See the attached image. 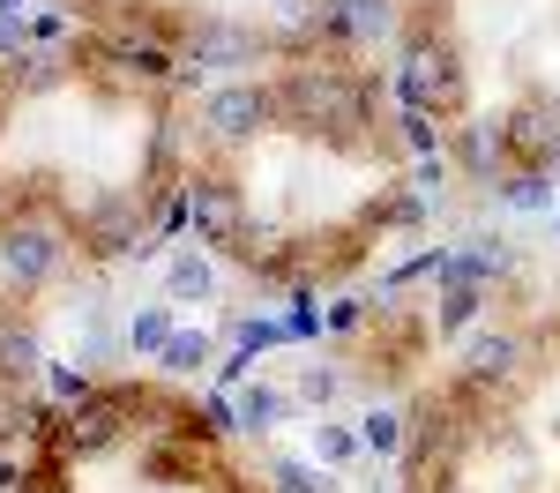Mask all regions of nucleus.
Listing matches in <instances>:
<instances>
[{
  "instance_id": "1",
  "label": "nucleus",
  "mask_w": 560,
  "mask_h": 493,
  "mask_svg": "<svg viewBox=\"0 0 560 493\" xmlns=\"http://www.w3.org/2000/svg\"><path fill=\"white\" fill-rule=\"evenodd\" d=\"M277 105L300 134H329L345 150H366V83L337 68V60H300L284 83H277Z\"/></svg>"
},
{
  "instance_id": "2",
  "label": "nucleus",
  "mask_w": 560,
  "mask_h": 493,
  "mask_svg": "<svg viewBox=\"0 0 560 493\" xmlns=\"http://www.w3.org/2000/svg\"><path fill=\"white\" fill-rule=\"evenodd\" d=\"M396 97L411 113H433V120H456L464 113V52L441 31H411L404 52H396Z\"/></svg>"
},
{
  "instance_id": "3",
  "label": "nucleus",
  "mask_w": 560,
  "mask_h": 493,
  "mask_svg": "<svg viewBox=\"0 0 560 493\" xmlns=\"http://www.w3.org/2000/svg\"><path fill=\"white\" fill-rule=\"evenodd\" d=\"M269 52H277L269 31L240 23V15H210V23H195V31H187L179 68H187V75H240V68H261Z\"/></svg>"
},
{
  "instance_id": "4",
  "label": "nucleus",
  "mask_w": 560,
  "mask_h": 493,
  "mask_svg": "<svg viewBox=\"0 0 560 493\" xmlns=\"http://www.w3.org/2000/svg\"><path fill=\"white\" fill-rule=\"evenodd\" d=\"M75 232H83V255H150L142 247V232H150V195H128V187H105V195H90L83 218H75Z\"/></svg>"
},
{
  "instance_id": "5",
  "label": "nucleus",
  "mask_w": 560,
  "mask_h": 493,
  "mask_svg": "<svg viewBox=\"0 0 560 493\" xmlns=\"http://www.w3.org/2000/svg\"><path fill=\"white\" fill-rule=\"evenodd\" d=\"M284 120V105H277V83H217L202 97V128L217 142H255Z\"/></svg>"
},
{
  "instance_id": "6",
  "label": "nucleus",
  "mask_w": 560,
  "mask_h": 493,
  "mask_svg": "<svg viewBox=\"0 0 560 493\" xmlns=\"http://www.w3.org/2000/svg\"><path fill=\"white\" fill-rule=\"evenodd\" d=\"M135 397H142L135 382H113V389L97 382V389H90V397L75 403V411H68V426H60V442L75 448V456H105V448H113L120 434H128V419H135Z\"/></svg>"
},
{
  "instance_id": "7",
  "label": "nucleus",
  "mask_w": 560,
  "mask_h": 493,
  "mask_svg": "<svg viewBox=\"0 0 560 493\" xmlns=\"http://www.w3.org/2000/svg\"><path fill=\"white\" fill-rule=\"evenodd\" d=\"M60 262H68V239H60V232H52L45 218L0 224V277H8V284L38 292L45 277H60Z\"/></svg>"
},
{
  "instance_id": "8",
  "label": "nucleus",
  "mask_w": 560,
  "mask_h": 493,
  "mask_svg": "<svg viewBox=\"0 0 560 493\" xmlns=\"http://www.w3.org/2000/svg\"><path fill=\"white\" fill-rule=\"evenodd\" d=\"M187 218L202 232V247H240L247 239V195L224 173H187Z\"/></svg>"
},
{
  "instance_id": "9",
  "label": "nucleus",
  "mask_w": 560,
  "mask_h": 493,
  "mask_svg": "<svg viewBox=\"0 0 560 493\" xmlns=\"http://www.w3.org/2000/svg\"><path fill=\"white\" fill-rule=\"evenodd\" d=\"M501 120H509V165H516V173H546V165H560V105L523 97L516 113H501Z\"/></svg>"
},
{
  "instance_id": "10",
  "label": "nucleus",
  "mask_w": 560,
  "mask_h": 493,
  "mask_svg": "<svg viewBox=\"0 0 560 493\" xmlns=\"http://www.w3.org/2000/svg\"><path fill=\"white\" fill-rule=\"evenodd\" d=\"M83 60H97V68H120V75H142V83H165V75H179V52H165L158 38H128V31L90 38L83 52H75V68H83Z\"/></svg>"
},
{
  "instance_id": "11",
  "label": "nucleus",
  "mask_w": 560,
  "mask_h": 493,
  "mask_svg": "<svg viewBox=\"0 0 560 493\" xmlns=\"http://www.w3.org/2000/svg\"><path fill=\"white\" fill-rule=\"evenodd\" d=\"M516 374H523V337H509V329H486V337H471L464 344V382L471 389H516Z\"/></svg>"
},
{
  "instance_id": "12",
  "label": "nucleus",
  "mask_w": 560,
  "mask_h": 493,
  "mask_svg": "<svg viewBox=\"0 0 560 493\" xmlns=\"http://www.w3.org/2000/svg\"><path fill=\"white\" fill-rule=\"evenodd\" d=\"M448 157H456L471 179H501V165H509V120H501V113H478V120H464Z\"/></svg>"
},
{
  "instance_id": "13",
  "label": "nucleus",
  "mask_w": 560,
  "mask_h": 493,
  "mask_svg": "<svg viewBox=\"0 0 560 493\" xmlns=\"http://www.w3.org/2000/svg\"><path fill=\"white\" fill-rule=\"evenodd\" d=\"M179 434H158L142 448V479L150 486H202V448H173Z\"/></svg>"
},
{
  "instance_id": "14",
  "label": "nucleus",
  "mask_w": 560,
  "mask_h": 493,
  "mask_svg": "<svg viewBox=\"0 0 560 493\" xmlns=\"http://www.w3.org/2000/svg\"><path fill=\"white\" fill-rule=\"evenodd\" d=\"M45 374V352H38V337L31 329H0V389H23V382H38Z\"/></svg>"
},
{
  "instance_id": "15",
  "label": "nucleus",
  "mask_w": 560,
  "mask_h": 493,
  "mask_svg": "<svg viewBox=\"0 0 560 493\" xmlns=\"http://www.w3.org/2000/svg\"><path fill=\"white\" fill-rule=\"evenodd\" d=\"M165 292H173L179 307L210 300V292H217V269H210V255H202V247H179V255H173V269H165Z\"/></svg>"
},
{
  "instance_id": "16",
  "label": "nucleus",
  "mask_w": 560,
  "mask_h": 493,
  "mask_svg": "<svg viewBox=\"0 0 560 493\" xmlns=\"http://www.w3.org/2000/svg\"><path fill=\"white\" fill-rule=\"evenodd\" d=\"M478 314H486V292H478V284H441V300H433V337H464Z\"/></svg>"
},
{
  "instance_id": "17",
  "label": "nucleus",
  "mask_w": 560,
  "mask_h": 493,
  "mask_svg": "<svg viewBox=\"0 0 560 493\" xmlns=\"http://www.w3.org/2000/svg\"><path fill=\"white\" fill-rule=\"evenodd\" d=\"M359 448H366V456H404V448H411V419L388 411V403H374V411L359 419Z\"/></svg>"
},
{
  "instance_id": "18",
  "label": "nucleus",
  "mask_w": 560,
  "mask_h": 493,
  "mask_svg": "<svg viewBox=\"0 0 560 493\" xmlns=\"http://www.w3.org/2000/svg\"><path fill=\"white\" fill-rule=\"evenodd\" d=\"M337 8H345V38L351 45L396 38V0H337Z\"/></svg>"
},
{
  "instance_id": "19",
  "label": "nucleus",
  "mask_w": 560,
  "mask_h": 493,
  "mask_svg": "<svg viewBox=\"0 0 560 493\" xmlns=\"http://www.w3.org/2000/svg\"><path fill=\"white\" fill-rule=\"evenodd\" d=\"M210 352H217V344H210V329H173V344L158 352V366L187 382V374H202V366H210Z\"/></svg>"
},
{
  "instance_id": "20",
  "label": "nucleus",
  "mask_w": 560,
  "mask_h": 493,
  "mask_svg": "<svg viewBox=\"0 0 560 493\" xmlns=\"http://www.w3.org/2000/svg\"><path fill=\"white\" fill-rule=\"evenodd\" d=\"M284 389H269V382H255V389H240V434H269L277 419H284Z\"/></svg>"
},
{
  "instance_id": "21",
  "label": "nucleus",
  "mask_w": 560,
  "mask_h": 493,
  "mask_svg": "<svg viewBox=\"0 0 560 493\" xmlns=\"http://www.w3.org/2000/svg\"><path fill=\"white\" fill-rule=\"evenodd\" d=\"M173 329H179V321H173V307H135V321H128V344H135V352H150V359H158L165 344H173Z\"/></svg>"
},
{
  "instance_id": "22",
  "label": "nucleus",
  "mask_w": 560,
  "mask_h": 493,
  "mask_svg": "<svg viewBox=\"0 0 560 493\" xmlns=\"http://www.w3.org/2000/svg\"><path fill=\"white\" fill-rule=\"evenodd\" d=\"M501 195H509V210H553V179L546 173H509Z\"/></svg>"
},
{
  "instance_id": "23",
  "label": "nucleus",
  "mask_w": 560,
  "mask_h": 493,
  "mask_svg": "<svg viewBox=\"0 0 560 493\" xmlns=\"http://www.w3.org/2000/svg\"><path fill=\"white\" fill-rule=\"evenodd\" d=\"M337 389H345V374H337V366H300V382H292V397L314 403V411H329Z\"/></svg>"
},
{
  "instance_id": "24",
  "label": "nucleus",
  "mask_w": 560,
  "mask_h": 493,
  "mask_svg": "<svg viewBox=\"0 0 560 493\" xmlns=\"http://www.w3.org/2000/svg\"><path fill=\"white\" fill-rule=\"evenodd\" d=\"M68 83V60H52V52H23L15 60V90H60Z\"/></svg>"
},
{
  "instance_id": "25",
  "label": "nucleus",
  "mask_w": 560,
  "mask_h": 493,
  "mask_svg": "<svg viewBox=\"0 0 560 493\" xmlns=\"http://www.w3.org/2000/svg\"><path fill=\"white\" fill-rule=\"evenodd\" d=\"M269 486H277V493H337V479H329L322 463H277Z\"/></svg>"
},
{
  "instance_id": "26",
  "label": "nucleus",
  "mask_w": 560,
  "mask_h": 493,
  "mask_svg": "<svg viewBox=\"0 0 560 493\" xmlns=\"http://www.w3.org/2000/svg\"><path fill=\"white\" fill-rule=\"evenodd\" d=\"M351 456H359V434H351V426H329V419H322V426H314V463L329 471V463H351Z\"/></svg>"
},
{
  "instance_id": "27",
  "label": "nucleus",
  "mask_w": 560,
  "mask_h": 493,
  "mask_svg": "<svg viewBox=\"0 0 560 493\" xmlns=\"http://www.w3.org/2000/svg\"><path fill=\"white\" fill-rule=\"evenodd\" d=\"M45 382H52V397H68V403H83L90 389H97L83 366H68V359H45Z\"/></svg>"
},
{
  "instance_id": "28",
  "label": "nucleus",
  "mask_w": 560,
  "mask_h": 493,
  "mask_svg": "<svg viewBox=\"0 0 560 493\" xmlns=\"http://www.w3.org/2000/svg\"><path fill=\"white\" fill-rule=\"evenodd\" d=\"M396 128H404V142H411L419 157H441V128H433V113H411V105H404V120H396Z\"/></svg>"
},
{
  "instance_id": "29",
  "label": "nucleus",
  "mask_w": 560,
  "mask_h": 493,
  "mask_svg": "<svg viewBox=\"0 0 560 493\" xmlns=\"http://www.w3.org/2000/svg\"><path fill=\"white\" fill-rule=\"evenodd\" d=\"M359 321H366L359 300H337V307H329V329H359Z\"/></svg>"
},
{
  "instance_id": "30",
  "label": "nucleus",
  "mask_w": 560,
  "mask_h": 493,
  "mask_svg": "<svg viewBox=\"0 0 560 493\" xmlns=\"http://www.w3.org/2000/svg\"><path fill=\"white\" fill-rule=\"evenodd\" d=\"M0 52H15V60H23V15H0Z\"/></svg>"
},
{
  "instance_id": "31",
  "label": "nucleus",
  "mask_w": 560,
  "mask_h": 493,
  "mask_svg": "<svg viewBox=\"0 0 560 493\" xmlns=\"http://www.w3.org/2000/svg\"><path fill=\"white\" fill-rule=\"evenodd\" d=\"M448 179V157H419V187H441Z\"/></svg>"
},
{
  "instance_id": "32",
  "label": "nucleus",
  "mask_w": 560,
  "mask_h": 493,
  "mask_svg": "<svg viewBox=\"0 0 560 493\" xmlns=\"http://www.w3.org/2000/svg\"><path fill=\"white\" fill-rule=\"evenodd\" d=\"M23 8H31V0H0V15H23Z\"/></svg>"
},
{
  "instance_id": "33",
  "label": "nucleus",
  "mask_w": 560,
  "mask_h": 493,
  "mask_svg": "<svg viewBox=\"0 0 560 493\" xmlns=\"http://www.w3.org/2000/svg\"><path fill=\"white\" fill-rule=\"evenodd\" d=\"M0 97H8V90H0Z\"/></svg>"
},
{
  "instance_id": "34",
  "label": "nucleus",
  "mask_w": 560,
  "mask_h": 493,
  "mask_svg": "<svg viewBox=\"0 0 560 493\" xmlns=\"http://www.w3.org/2000/svg\"><path fill=\"white\" fill-rule=\"evenodd\" d=\"M232 493H240V486H232Z\"/></svg>"
}]
</instances>
